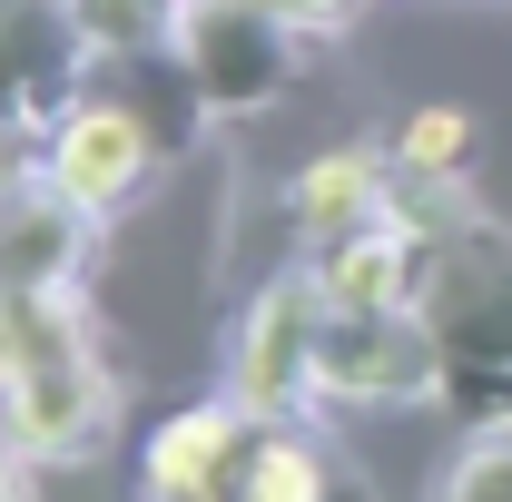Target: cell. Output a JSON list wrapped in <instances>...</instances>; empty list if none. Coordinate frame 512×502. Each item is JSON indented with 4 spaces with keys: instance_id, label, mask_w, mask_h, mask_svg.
Here are the masks:
<instances>
[{
    "instance_id": "6da1fadb",
    "label": "cell",
    "mask_w": 512,
    "mask_h": 502,
    "mask_svg": "<svg viewBox=\"0 0 512 502\" xmlns=\"http://www.w3.org/2000/svg\"><path fill=\"white\" fill-rule=\"evenodd\" d=\"M414 306L434 325L453 375L512 384V227L473 217V207H414Z\"/></svg>"
},
{
    "instance_id": "7a4b0ae2",
    "label": "cell",
    "mask_w": 512,
    "mask_h": 502,
    "mask_svg": "<svg viewBox=\"0 0 512 502\" xmlns=\"http://www.w3.org/2000/svg\"><path fill=\"white\" fill-rule=\"evenodd\" d=\"M178 69L197 79L207 119H256L296 89L306 69V30L266 0H188L178 10Z\"/></svg>"
},
{
    "instance_id": "3957f363",
    "label": "cell",
    "mask_w": 512,
    "mask_h": 502,
    "mask_svg": "<svg viewBox=\"0 0 512 502\" xmlns=\"http://www.w3.org/2000/svg\"><path fill=\"white\" fill-rule=\"evenodd\" d=\"M119 424V384L99 365V335H60L0 375V434L30 463H89Z\"/></svg>"
},
{
    "instance_id": "277c9868",
    "label": "cell",
    "mask_w": 512,
    "mask_h": 502,
    "mask_svg": "<svg viewBox=\"0 0 512 502\" xmlns=\"http://www.w3.org/2000/svg\"><path fill=\"white\" fill-rule=\"evenodd\" d=\"M434 384H453L444 345L424 306H325V335H316V404H424Z\"/></svg>"
},
{
    "instance_id": "5b68a950",
    "label": "cell",
    "mask_w": 512,
    "mask_h": 502,
    "mask_svg": "<svg viewBox=\"0 0 512 502\" xmlns=\"http://www.w3.org/2000/svg\"><path fill=\"white\" fill-rule=\"evenodd\" d=\"M99 89V50L69 0H0V128L50 138Z\"/></svg>"
},
{
    "instance_id": "8992f818",
    "label": "cell",
    "mask_w": 512,
    "mask_h": 502,
    "mask_svg": "<svg viewBox=\"0 0 512 502\" xmlns=\"http://www.w3.org/2000/svg\"><path fill=\"white\" fill-rule=\"evenodd\" d=\"M40 168H50V188L99 227V217H119V207H138V188L168 168V138L128 109L119 89H89L79 109H69L50 138H40Z\"/></svg>"
},
{
    "instance_id": "52a82bcc",
    "label": "cell",
    "mask_w": 512,
    "mask_h": 502,
    "mask_svg": "<svg viewBox=\"0 0 512 502\" xmlns=\"http://www.w3.org/2000/svg\"><path fill=\"white\" fill-rule=\"evenodd\" d=\"M316 335H325V286L316 276L266 286L256 315H247V335H237V404L266 414V424L306 414L316 404Z\"/></svg>"
},
{
    "instance_id": "ba28073f",
    "label": "cell",
    "mask_w": 512,
    "mask_h": 502,
    "mask_svg": "<svg viewBox=\"0 0 512 502\" xmlns=\"http://www.w3.org/2000/svg\"><path fill=\"white\" fill-rule=\"evenodd\" d=\"M79 237L89 217L50 188V168H0V296L79 276Z\"/></svg>"
},
{
    "instance_id": "9c48e42d",
    "label": "cell",
    "mask_w": 512,
    "mask_h": 502,
    "mask_svg": "<svg viewBox=\"0 0 512 502\" xmlns=\"http://www.w3.org/2000/svg\"><path fill=\"white\" fill-rule=\"evenodd\" d=\"M247 404L227 394V404H188V414H168L148 453H138V502H217L227 483V463H237V443H247Z\"/></svg>"
},
{
    "instance_id": "30bf717a",
    "label": "cell",
    "mask_w": 512,
    "mask_h": 502,
    "mask_svg": "<svg viewBox=\"0 0 512 502\" xmlns=\"http://www.w3.org/2000/svg\"><path fill=\"white\" fill-rule=\"evenodd\" d=\"M394 207H404V168L375 158V148H335V158H316V168L296 178V197H286V217H296L306 247H335V237L375 227V217H394Z\"/></svg>"
},
{
    "instance_id": "8fae6325",
    "label": "cell",
    "mask_w": 512,
    "mask_h": 502,
    "mask_svg": "<svg viewBox=\"0 0 512 502\" xmlns=\"http://www.w3.org/2000/svg\"><path fill=\"white\" fill-rule=\"evenodd\" d=\"M217 502H335V473H325V453L296 424H266L256 414L237 463H227V483H217Z\"/></svg>"
},
{
    "instance_id": "7c38bea8",
    "label": "cell",
    "mask_w": 512,
    "mask_h": 502,
    "mask_svg": "<svg viewBox=\"0 0 512 502\" xmlns=\"http://www.w3.org/2000/svg\"><path fill=\"white\" fill-rule=\"evenodd\" d=\"M89 50L99 60H148V50H178V10L188 0H69Z\"/></svg>"
},
{
    "instance_id": "4fadbf2b",
    "label": "cell",
    "mask_w": 512,
    "mask_h": 502,
    "mask_svg": "<svg viewBox=\"0 0 512 502\" xmlns=\"http://www.w3.org/2000/svg\"><path fill=\"white\" fill-rule=\"evenodd\" d=\"M463 148H473V119L463 109H414V119L394 128V168L414 188H444L453 168H463Z\"/></svg>"
},
{
    "instance_id": "5bb4252c",
    "label": "cell",
    "mask_w": 512,
    "mask_h": 502,
    "mask_svg": "<svg viewBox=\"0 0 512 502\" xmlns=\"http://www.w3.org/2000/svg\"><path fill=\"white\" fill-rule=\"evenodd\" d=\"M444 502H512V414L463 443V463L444 473Z\"/></svg>"
},
{
    "instance_id": "9a60e30c",
    "label": "cell",
    "mask_w": 512,
    "mask_h": 502,
    "mask_svg": "<svg viewBox=\"0 0 512 502\" xmlns=\"http://www.w3.org/2000/svg\"><path fill=\"white\" fill-rule=\"evenodd\" d=\"M266 10H286V20H296V30L316 40V30H345V20H355L365 0H266Z\"/></svg>"
},
{
    "instance_id": "2e32d148",
    "label": "cell",
    "mask_w": 512,
    "mask_h": 502,
    "mask_svg": "<svg viewBox=\"0 0 512 502\" xmlns=\"http://www.w3.org/2000/svg\"><path fill=\"white\" fill-rule=\"evenodd\" d=\"M20 463H30V453H20V443H0V502H30V483H20Z\"/></svg>"
}]
</instances>
